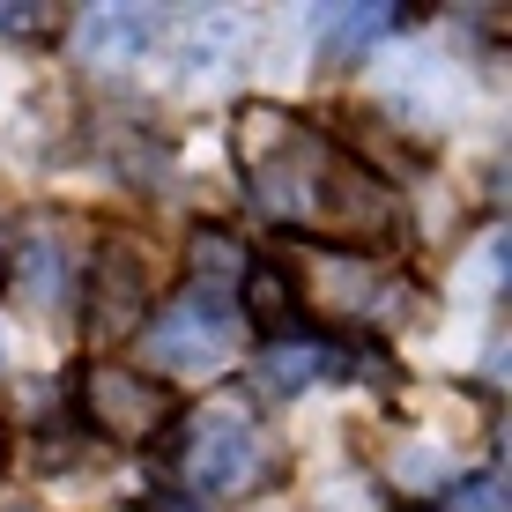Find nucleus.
<instances>
[{"label":"nucleus","mask_w":512,"mask_h":512,"mask_svg":"<svg viewBox=\"0 0 512 512\" xmlns=\"http://www.w3.org/2000/svg\"><path fill=\"white\" fill-rule=\"evenodd\" d=\"M238 171L282 231H320V238H334V253L372 260L401 231L394 186L379 171H364L349 149H334L327 134L275 112V104H245L238 112Z\"/></svg>","instance_id":"nucleus-1"},{"label":"nucleus","mask_w":512,"mask_h":512,"mask_svg":"<svg viewBox=\"0 0 512 512\" xmlns=\"http://www.w3.org/2000/svg\"><path fill=\"white\" fill-rule=\"evenodd\" d=\"M238 342H245V320H238V297H216V290H186L171 297L164 312L141 320V349H149V372L156 379H208L223 364H238Z\"/></svg>","instance_id":"nucleus-2"},{"label":"nucleus","mask_w":512,"mask_h":512,"mask_svg":"<svg viewBox=\"0 0 512 512\" xmlns=\"http://www.w3.org/2000/svg\"><path fill=\"white\" fill-rule=\"evenodd\" d=\"M268 431H260L253 409L223 401V409H201L179 431V483L193 498H245V490L268 475Z\"/></svg>","instance_id":"nucleus-3"},{"label":"nucleus","mask_w":512,"mask_h":512,"mask_svg":"<svg viewBox=\"0 0 512 512\" xmlns=\"http://www.w3.org/2000/svg\"><path fill=\"white\" fill-rule=\"evenodd\" d=\"M171 416H179V401L156 372H134L119 357H97L82 372V423L119 438V446H149L156 431H171Z\"/></svg>","instance_id":"nucleus-4"},{"label":"nucleus","mask_w":512,"mask_h":512,"mask_svg":"<svg viewBox=\"0 0 512 512\" xmlns=\"http://www.w3.org/2000/svg\"><path fill=\"white\" fill-rule=\"evenodd\" d=\"M282 275H312V282H305L312 305L334 312V320H386V312H394V297H401L394 282H386L379 260H364V253H327V245H297Z\"/></svg>","instance_id":"nucleus-5"},{"label":"nucleus","mask_w":512,"mask_h":512,"mask_svg":"<svg viewBox=\"0 0 512 512\" xmlns=\"http://www.w3.org/2000/svg\"><path fill=\"white\" fill-rule=\"evenodd\" d=\"M0 282H8V297H23V305L60 312V297H67V245L52 238V223H15V231L0 238Z\"/></svg>","instance_id":"nucleus-6"},{"label":"nucleus","mask_w":512,"mask_h":512,"mask_svg":"<svg viewBox=\"0 0 512 512\" xmlns=\"http://www.w3.org/2000/svg\"><path fill=\"white\" fill-rule=\"evenodd\" d=\"M149 320V275H141L134 245H104L97 275H90V342H119V334H141Z\"/></svg>","instance_id":"nucleus-7"},{"label":"nucleus","mask_w":512,"mask_h":512,"mask_svg":"<svg viewBox=\"0 0 512 512\" xmlns=\"http://www.w3.org/2000/svg\"><path fill=\"white\" fill-rule=\"evenodd\" d=\"M156 38H164V15H156V8H90L75 23V45H82L90 67H127Z\"/></svg>","instance_id":"nucleus-8"},{"label":"nucleus","mask_w":512,"mask_h":512,"mask_svg":"<svg viewBox=\"0 0 512 512\" xmlns=\"http://www.w3.org/2000/svg\"><path fill=\"white\" fill-rule=\"evenodd\" d=\"M327 372H342V349L320 342V334H268V349L253 357V379L268 386L275 401L305 394V386H312V379H327Z\"/></svg>","instance_id":"nucleus-9"},{"label":"nucleus","mask_w":512,"mask_h":512,"mask_svg":"<svg viewBox=\"0 0 512 512\" xmlns=\"http://www.w3.org/2000/svg\"><path fill=\"white\" fill-rule=\"evenodd\" d=\"M401 30V8L394 0H364V8H327L320 15V60L327 67H357L364 52L379 38H394Z\"/></svg>","instance_id":"nucleus-10"},{"label":"nucleus","mask_w":512,"mask_h":512,"mask_svg":"<svg viewBox=\"0 0 512 512\" xmlns=\"http://www.w3.org/2000/svg\"><path fill=\"white\" fill-rule=\"evenodd\" d=\"M245 268H253V260L238 253V238H231V231H193V253H186V282H193V290L231 297L238 282H245Z\"/></svg>","instance_id":"nucleus-11"},{"label":"nucleus","mask_w":512,"mask_h":512,"mask_svg":"<svg viewBox=\"0 0 512 512\" xmlns=\"http://www.w3.org/2000/svg\"><path fill=\"white\" fill-rule=\"evenodd\" d=\"M238 290H245V312H253V320L268 327V334H290V312H297V282L282 275V260H253ZM245 312H238V320H245Z\"/></svg>","instance_id":"nucleus-12"},{"label":"nucleus","mask_w":512,"mask_h":512,"mask_svg":"<svg viewBox=\"0 0 512 512\" xmlns=\"http://www.w3.org/2000/svg\"><path fill=\"white\" fill-rule=\"evenodd\" d=\"M238 38H245V23H238V15H193V23H186V45H179V52H186L193 67H208V60L223 67Z\"/></svg>","instance_id":"nucleus-13"},{"label":"nucleus","mask_w":512,"mask_h":512,"mask_svg":"<svg viewBox=\"0 0 512 512\" xmlns=\"http://www.w3.org/2000/svg\"><path fill=\"white\" fill-rule=\"evenodd\" d=\"M446 512H505V475L483 468V475H468V483H453Z\"/></svg>","instance_id":"nucleus-14"},{"label":"nucleus","mask_w":512,"mask_h":512,"mask_svg":"<svg viewBox=\"0 0 512 512\" xmlns=\"http://www.w3.org/2000/svg\"><path fill=\"white\" fill-rule=\"evenodd\" d=\"M45 23L52 15L38 8V0H0V38H38Z\"/></svg>","instance_id":"nucleus-15"},{"label":"nucleus","mask_w":512,"mask_h":512,"mask_svg":"<svg viewBox=\"0 0 512 512\" xmlns=\"http://www.w3.org/2000/svg\"><path fill=\"white\" fill-rule=\"evenodd\" d=\"M0 357H8V342H0Z\"/></svg>","instance_id":"nucleus-16"},{"label":"nucleus","mask_w":512,"mask_h":512,"mask_svg":"<svg viewBox=\"0 0 512 512\" xmlns=\"http://www.w3.org/2000/svg\"><path fill=\"white\" fill-rule=\"evenodd\" d=\"M416 512H423V505H416Z\"/></svg>","instance_id":"nucleus-17"}]
</instances>
